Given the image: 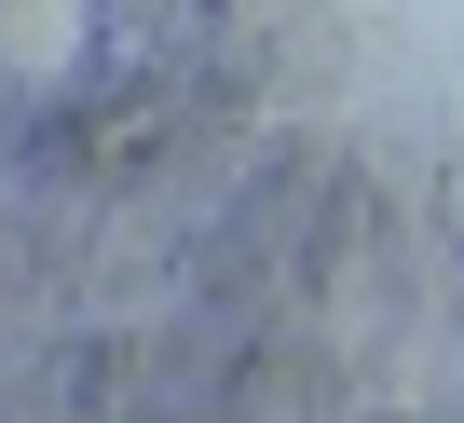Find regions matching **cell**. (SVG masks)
Wrapping results in <instances>:
<instances>
[{
  "label": "cell",
  "instance_id": "6da1fadb",
  "mask_svg": "<svg viewBox=\"0 0 464 423\" xmlns=\"http://www.w3.org/2000/svg\"><path fill=\"white\" fill-rule=\"evenodd\" d=\"M69 55H82V0H0V69L55 82Z\"/></svg>",
  "mask_w": 464,
  "mask_h": 423
}]
</instances>
